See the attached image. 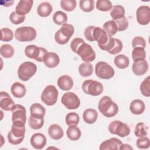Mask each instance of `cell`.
<instances>
[{
    "label": "cell",
    "mask_w": 150,
    "mask_h": 150,
    "mask_svg": "<svg viewBox=\"0 0 150 150\" xmlns=\"http://www.w3.org/2000/svg\"><path fill=\"white\" fill-rule=\"evenodd\" d=\"M99 111L105 117L111 118L116 115L118 112V107L111 97L107 96L103 97L98 104Z\"/></svg>",
    "instance_id": "6da1fadb"
},
{
    "label": "cell",
    "mask_w": 150,
    "mask_h": 150,
    "mask_svg": "<svg viewBox=\"0 0 150 150\" xmlns=\"http://www.w3.org/2000/svg\"><path fill=\"white\" fill-rule=\"evenodd\" d=\"M74 33V26L69 23H64L62 25L54 34L55 41L60 45H64L67 43L70 38Z\"/></svg>",
    "instance_id": "7a4b0ae2"
},
{
    "label": "cell",
    "mask_w": 150,
    "mask_h": 150,
    "mask_svg": "<svg viewBox=\"0 0 150 150\" xmlns=\"http://www.w3.org/2000/svg\"><path fill=\"white\" fill-rule=\"evenodd\" d=\"M25 125L13 124L7 135L8 142L12 145L20 144L25 138Z\"/></svg>",
    "instance_id": "3957f363"
},
{
    "label": "cell",
    "mask_w": 150,
    "mask_h": 150,
    "mask_svg": "<svg viewBox=\"0 0 150 150\" xmlns=\"http://www.w3.org/2000/svg\"><path fill=\"white\" fill-rule=\"evenodd\" d=\"M36 71L37 66L35 63L31 62H25L19 66L18 75L21 80L26 81L35 74Z\"/></svg>",
    "instance_id": "277c9868"
},
{
    "label": "cell",
    "mask_w": 150,
    "mask_h": 150,
    "mask_svg": "<svg viewBox=\"0 0 150 150\" xmlns=\"http://www.w3.org/2000/svg\"><path fill=\"white\" fill-rule=\"evenodd\" d=\"M36 29L31 26H22L16 29L15 38L19 42H30L36 37Z\"/></svg>",
    "instance_id": "5b68a950"
},
{
    "label": "cell",
    "mask_w": 150,
    "mask_h": 150,
    "mask_svg": "<svg viewBox=\"0 0 150 150\" xmlns=\"http://www.w3.org/2000/svg\"><path fill=\"white\" fill-rule=\"evenodd\" d=\"M82 90L84 93L88 95L97 96L103 93L104 88L101 83L89 79L85 80L83 83Z\"/></svg>",
    "instance_id": "8992f818"
},
{
    "label": "cell",
    "mask_w": 150,
    "mask_h": 150,
    "mask_svg": "<svg viewBox=\"0 0 150 150\" xmlns=\"http://www.w3.org/2000/svg\"><path fill=\"white\" fill-rule=\"evenodd\" d=\"M58 94V90L54 86L48 85L42 91L40 98L45 104L48 106H52L57 102Z\"/></svg>",
    "instance_id": "52a82bcc"
},
{
    "label": "cell",
    "mask_w": 150,
    "mask_h": 150,
    "mask_svg": "<svg viewBox=\"0 0 150 150\" xmlns=\"http://www.w3.org/2000/svg\"><path fill=\"white\" fill-rule=\"evenodd\" d=\"M81 59L83 61L86 63H90L94 61L96 59V53L91 46L84 42H82L77 48L76 52Z\"/></svg>",
    "instance_id": "ba28073f"
},
{
    "label": "cell",
    "mask_w": 150,
    "mask_h": 150,
    "mask_svg": "<svg viewBox=\"0 0 150 150\" xmlns=\"http://www.w3.org/2000/svg\"><path fill=\"white\" fill-rule=\"evenodd\" d=\"M109 132L114 135H117L120 137H125L130 134L129 126L119 120H114L111 122L108 125Z\"/></svg>",
    "instance_id": "9c48e42d"
},
{
    "label": "cell",
    "mask_w": 150,
    "mask_h": 150,
    "mask_svg": "<svg viewBox=\"0 0 150 150\" xmlns=\"http://www.w3.org/2000/svg\"><path fill=\"white\" fill-rule=\"evenodd\" d=\"M95 73L98 77L105 80L112 78L115 74L114 69L108 63L103 61L96 63Z\"/></svg>",
    "instance_id": "30bf717a"
},
{
    "label": "cell",
    "mask_w": 150,
    "mask_h": 150,
    "mask_svg": "<svg viewBox=\"0 0 150 150\" xmlns=\"http://www.w3.org/2000/svg\"><path fill=\"white\" fill-rule=\"evenodd\" d=\"M47 52L46 49L35 45H28L25 49V54L28 57L35 59L39 62L43 61V58Z\"/></svg>",
    "instance_id": "8fae6325"
},
{
    "label": "cell",
    "mask_w": 150,
    "mask_h": 150,
    "mask_svg": "<svg viewBox=\"0 0 150 150\" xmlns=\"http://www.w3.org/2000/svg\"><path fill=\"white\" fill-rule=\"evenodd\" d=\"M26 110L23 105L15 104L12 110V121L14 124L25 125L26 121Z\"/></svg>",
    "instance_id": "7c38bea8"
},
{
    "label": "cell",
    "mask_w": 150,
    "mask_h": 150,
    "mask_svg": "<svg viewBox=\"0 0 150 150\" xmlns=\"http://www.w3.org/2000/svg\"><path fill=\"white\" fill-rule=\"evenodd\" d=\"M61 102L69 110L77 109L80 105V98L73 92L64 93L62 97Z\"/></svg>",
    "instance_id": "4fadbf2b"
},
{
    "label": "cell",
    "mask_w": 150,
    "mask_h": 150,
    "mask_svg": "<svg viewBox=\"0 0 150 150\" xmlns=\"http://www.w3.org/2000/svg\"><path fill=\"white\" fill-rule=\"evenodd\" d=\"M137 21L142 25H146L150 22V8L146 5L140 6L136 11Z\"/></svg>",
    "instance_id": "5bb4252c"
},
{
    "label": "cell",
    "mask_w": 150,
    "mask_h": 150,
    "mask_svg": "<svg viewBox=\"0 0 150 150\" xmlns=\"http://www.w3.org/2000/svg\"><path fill=\"white\" fill-rule=\"evenodd\" d=\"M15 103L10 96L5 91L0 92V107L2 110L6 111H12Z\"/></svg>",
    "instance_id": "9a60e30c"
},
{
    "label": "cell",
    "mask_w": 150,
    "mask_h": 150,
    "mask_svg": "<svg viewBox=\"0 0 150 150\" xmlns=\"http://www.w3.org/2000/svg\"><path fill=\"white\" fill-rule=\"evenodd\" d=\"M122 144L119 139L111 138L103 141L100 144L99 149L100 150H118Z\"/></svg>",
    "instance_id": "2e32d148"
},
{
    "label": "cell",
    "mask_w": 150,
    "mask_h": 150,
    "mask_svg": "<svg viewBox=\"0 0 150 150\" xmlns=\"http://www.w3.org/2000/svg\"><path fill=\"white\" fill-rule=\"evenodd\" d=\"M30 144L36 149H42L46 144V138L42 133H35L30 138Z\"/></svg>",
    "instance_id": "e0dca14e"
},
{
    "label": "cell",
    "mask_w": 150,
    "mask_h": 150,
    "mask_svg": "<svg viewBox=\"0 0 150 150\" xmlns=\"http://www.w3.org/2000/svg\"><path fill=\"white\" fill-rule=\"evenodd\" d=\"M33 1L32 0H21L16 6V12L22 16L28 14L31 10Z\"/></svg>",
    "instance_id": "ac0fdd59"
},
{
    "label": "cell",
    "mask_w": 150,
    "mask_h": 150,
    "mask_svg": "<svg viewBox=\"0 0 150 150\" xmlns=\"http://www.w3.org/2000/svg\"><path fill=\"white\" fill-rule=\"evenodd\" d=\"M148 70V64L144 60L134 62L132 66V70L136 76H142L145 74Z\"/></svg>",
    "instance_id": "d6986e66"
},
{
    "label": "cell",
    "mask_w": 150,
    "mask_h": 150,
    "mask_svg": "<svg viewBox=\"0 0 150 150\" xmlns=\"http://www.w3.org/2000/svg\"><path fill=\"white\" fill-rule=\"evenodd\" d=\"M43 63L49 68H54L60 63L59 56L54 52H47L44 58Z\"/></svg>",
    "instance_id": "ffe728a7"
},
{
    "label": "cell",
    "mask_w": 150,
    "mask_h": 150,
    "mask_svg": "<svg viewBox=\"0 0 150 150\" xmlns=\"http://www.w3.org/2000/svg\"><path fill=\"white\" fill-rule=\"evenodd\" d=\"M57 83L59 88L64 91H68L73 86V80L72 78L68 75L60 76L58 79Z\"/></svg>",
    "instance_id": "44dd1931"
},
{
    "label": "cell",
    "mask_w": 150,
    "mask_h": 150,
    "mask_svg": "<svg viewBox=\"0 0 150 150\" xmlns=\"http://www.w3.org/2000/svg\"><path fill=\"white\" fill-rule=\"evenodd\" d=\"M30 115L38 119H43L46 113V110L43 106L39 103H34L30 107Z\"/></svg>",
    "instance_id": "7402d4cb"
},
{
    "label": "cell",
    "mask_w": 150,
    "mask_h": 150,
    "mask_svg": "<svg viewBox=\"0 0 150 150\" xmlns=\"http://www.w3.org/2000/svg\"><path fill=\"white\" fill-rule=\"evenodd\" d=\"M145 105L143 101L139 99H135L131 101L129 105V110L135 115H140L142 114L145 110Z\"/></svg>",
    "instance_id": "603a6c76"
},
{
    "label": "cell",
    "mask_w": 150,
    "mask_h": 150,
    "mask_svg": "<svg viewBox=\"0 0 150 150\" xmlns=\"http://www.w3.org/2000/svg\"><path fill=\"white\" fill-rule=\"evenodd\" d=\"M11 91L15 97L21 98L23 97L26 94V89L23 84L19 82H15L12 84L11 87Z\"/></svg>",
    "instance_id": "cb8c5ba5"
},
{
    "label": "cell",
    "mask_w": 150,
    "mask_h": 150,
    "mask_svg": "<svg viewBox=\"0 0 150 150\" xmlns=\"http://www.w3.org/2000/svg\"><path fill=\"white\" fill-rule=\"evenodd\" d=\"M48 134L52 139L58 140L63 137L64 132L60 125L56 124H53L49 127L48 129Z\"/></svg>",
    "instance_id": "d4e9b609"
},
{
    "label": "cell",
    "mask_w": 150,
    "mask_h": 150,
    "mask_svg": "<svg viewBox=\"0 0 150 150\" xmlns=\"http://www.w3.org/2000/svg\"><path fill=\"white\" fill-rule=\"evenodd\" d=\"M98 117V113L97 111L93 108L86 109L83 114V118L84 122L88 124L94 123Z\"/></svg>",
    "instance_id": "484cf974"
},
{
    "label": "cell",
    "mask_w": 150,
    "mask_h": 150,
    "mask_svg": "<svg viewBox=\"0 0 150 150\" xmlns=\"http://www.w3.org/2000/svg\"><path fill=\"white\" fill-rule=\"evenodd\" d=\"M53 11L52 5L47 2H43L39 5L37 8V13L41 17L49 16Z\"/></svg>",
    "instance_id": "4316f807"
},
{
    "label": "cell",
    "mask_w": 150,
    "mask_h": 150,
    "mask_svg": "<svg viewBox=\"0 0 150 150\" xmlns=\"http://www.w3.org/2000/svg\"><path fill=\"white\" fill-rule=\"evenodd\" d=\"M125 9L121 5H116L112 6L110 10V16L113 21L121 19L125 16Z\"/></svg>",
    "instance_id": "83f0119b"
},
{
    "label": "cell",
    "mask_w": 150,
    "mask_h": 150,
    "mask_svg": "<svg viewBox=\"0 0 150 150\" xmlns=\"http://www.w3.org/2000/svg\"><path fill=\"white\" fill-rule=\"evenodd\" d=\"M66 135L71 141H77L80 139L81 132L77 125H70L68 127L66 131Z\"/></svg>",
    "instance_id": "f1b7e54d"
},
{
    "label": "cell",
    "mask_w": 150,
    "mask_h": 150,
    "mask_svg": "<svg viewBox=\"0 0 150 150\" xmlns=\"http://www.w3.org/2000/svg\"><path fill=\"white\" fill-rule=\"evenodd\" d=\"M114 62L118 68L124 69L128 67L129 64V60L127 56L121 54L115 57Z\"/></svg>",
    "instance_id": "f546056e"
},
{
    "label": "cell",
    "mask_w": 150,
    "mask_h": 150,
    "mask_svg": "<svg viewBox=\"0 0 150 150\" xmlns=\"http://www.w3.org/2000/svg\"><path fill=\"white\" fill-rule=\"evenodd\" d=\"M107 35L112 36L118 32L117 26L113 20H110L105 22L102 28Z\"/></svg>",
    "instance_id": "4dcf8cb0"
},
{
    "label": "cell",
    "mask_w": 150,
    "mask_h": 150,
    "mask_svg": "<svg viewBox=\"0 0 150 150\" xmlns=\"http://www.w3.org/2000/svg\"><path fill=\"white\" fill-rule=\"evenodd\" d=\"M79 72L83 77H88L93 73V65L90 63H83L79 66Z\"/></svg>",
    "instance_id": "1f68e13d"
},
{
    "label": "cell",
    "mask_w": 150,
    "mask_h": 150,
    "mask_svg": "<svg viewBox=\"0 0 150 150\" xmlns=\"http://www.w3.org/2000/svg\"><path fill=\"white\" fill-rule=\"evenodd\" d=\"M53 20L56 25H62L66 23L67 21V16L64 12L60 11H57L53 14Z\"/></svg>",
    "instance_id": "d6a6232c"
},
{
    "label": "cell",
    "mask_w": 150,
    "mask_h": 150,
    "mask_svg": "<svg viewBox=\"0 0 150 150\" xmlns=\"http://www.w3.org/2000/svg\"><path fill=\"white\" fill-rule=\"evenodd\" d=\"M0 53L1 56L4 58H11L14 54V49L10 45L5 44L1 46L0 48Z\"/></svg>",
    "instance_id": "836d02e7"
},
{
    "label": "cell",
    "mask_w": 150,
    "mask_h": 150,
    "mask_svg": "<svg viewBox=\"0 0 150 150\" xmlns=\"http://www.w3.org/2000/svg\"><path fill=\"white\" fill-rule=\"evenodd\" d=\"M132 57L134 62L144 60L146 58V52L144 48L135 47L132 52Z\"/></svg>",
    "instance_id": "e575fe53"
},
{
    "label": "cell",
    "mask_w": 150,
    "mask_h": 150,
    "mask_svg": "<svg viewBox=\"0 0 150 150\" xmlns=\"http://www.w3.org/2000/svg\"><path fill=\"white\" fill-rule=\"evenodd\" d=\"M80 9L85 12H90L94 9V1L80 0L79 2Z\"/></svg>",
    "instance_id": "d590c367"
},
{
    "label": "cell",
    "mask_w": 150,
    "mask_h": 150,
    "mask_svg": "<svg viewBox=\"0 0 150 150\" xmlns=\"http://www.w3.org/2000/svg\"><path fill=\"white\" fill-rule=\"evenodd\" d=\"M65 121L66 124L69 126L77 125L79 122L80 117L79 114L76 112H71L66 115Z\"/></svg>",
    "instance_id": "8d00e7d4"
},
{
    "label": "cell",
    "mask_w": 150,
    "mask_h": 150,
    "mask_svg": "<svg viewBox=\"0 0 150 150\" xmlns=\"http://www.w3.org/2000/svg\"><path fill=\"white\" fill-rule=\"evenodd\" d=\"M148 127L145 125V124L144 122H139L135 127L134 134L136 137H138L146 136L148 134Z\"/></svg>",
    "instance_id": "74e56055"
},
{
    "label": "cell",
    "mask_w": 150,
    "mask_h": 150,
    "mask_svg": "<svg viewBox=\"0 0 150 150\" xmlns=\"http://www.w3.org/2000/svg\"><path fill=\"white\" fill-rule=\"evenodd\" d=\"M140 91L141 94L145 97L150 96V77L145 78L140 85Z\"/></svg>",
    "instance_id": "f35d334b"
},
{
    "label": "cell",
    "mask_w": 150,
    "mask_h": 150,
    "mask_svg": "<svg viewBox=\"0 0 150 150\" xmlns=\"http://www.w3.org/2000/svg\"><path fill=\"white\" fill-rule=\"evenodd\" d=\"M112 7V3L108 0H98L96 2V8L100 11H108L111 10Z\"/></svg>",
    "instance_id": "ab89813d"
},
{
    "label": "cell",
    "mask_w": 150,
    "mask_h": 150,
    "mask_svg": "<svg viewBox=\"0 0 150 150\" xmlns=\"http://www.w3.org/2000/svg\"><path fill=\"white\" fill-rule=\"evenodd\" d=\"M28 124L33 129H39L43 126L44 119L36 118L30 115L28 118Z\"/></svg>",
    "instance_id": "60d3db41"
},
{
    "label": "cell",
    "mask_w": 150,
    "mask_h": 150,
    "mask_svg": "<svg viewBox=\"0 0 150 150\" xmlns=\"http://www.w3.org/2000/svg\"><path fill=\"white\" fill-rule=\"evenodd\" d=\"M60 6L63 9L67 12L73 11L76 6V0H62Z\"/></svg>",
    "instance_id": "b9f144b4"
},
{
    "label": "cell",
    "mask_w": 150,
    "mask_h": 150,
    "mask_svg": "<svg viewBox=\"0 0 150 150\" xmlns=\"http://www.w3.org/2000/svg\"><path fill=\"white\" fill-rule=\"evenodd\" d=\"M1 40L3 42H9L13 38V33L12 30L8 28H2L1 29Z\"/></svg>",
    "instance_id": "7bdbcfd3"
},
{
    "label": "cell",
    "mask_w": 150,
    "mask_h": 150,
    "mask_svg": "<svg viewBox=\"0 0 150 150\" xmlns=\"http://www.w3.org/2000/svg\"><path fill=\"white\" fill-rule=\"evenodd\" d=\"M136 145L139 149H148L150 146L149 139L146 136L139 137L136 141Z\"/></svg>",
    "instance_id": "ee69618b"
},
{
    "label": "cell",
    "mask_w": 150,
    "mask_h": 150,
    "mask_svg": "<svg viewBox=\"0 0 150 150\" xmlns=\"http://www.w3.org/2000/svg\"><path fill=\"white\" fill-rule=\"evenodd\" d=\"M10 21L14 25H19L23 22L25 19V16L18 14L16 11L12 12L9 15Z\"/></svg>",
    "instance_id": "f6af8a7d"
},
{
    "label": "cell",
    "mask_w": 150,
    "mask_h": 150,
    "mask_svg": "<svg viewBox=\"0 0 150 150\" xmlns=\"http://www.w3.org/2000/svg\"><path fill=\"white\" fill-rule=\"evenodd\" d=\"M115 22L117 28H118V31H124L126 30L128 27V21L127 19L125 16L114 21Z\"/></svg>",
    "instance_id": "bcb514c9"
},
{
    "label": "cell",
    "mask_w": 150,
    "mask_h": 150,
    "mask_svg": "<svg viewBox=\"0 0 150 150\" xmlns=\"http://www.w3.org/2000/svg\"><path fill=\"white\" fill-rule=\"evenodd\" d=\"M132 46L134 48L142 47L144 49L146 46V41L141 36H136L132 39Z\"/></svg>",
    "instance_id": "7dc6e473"
},
{
    "label": "cell",
    "mask_w": 150,
    "mask_h": 150,
    "mask_svg": "<svg viewBox=\"0 0 150 150\" xmlns=\"http://www.w3.org/2000/svg\"><path fill=\"white\" fill-rule=\"evenodd\" d=\"M122 49V43L121 41L117 38H115V45L112 48V49L108 53L110 54L115 55L119 53Z\"/></svg>",
    "instance_id": "c3c4849f"
},
{
    "label": "cell",
    "mask_w": 150,
    "mask_h": 150,
    "mask_svg": "<svg viewBox=\"0 0 150 150\" xmlns=\"http://www.w3.org/2000/svg\"><path fill=\"white\" fill-rule=\"evenodd\" d=\"M95 26H87L85 30H84V37L86 38V39L90 41V42H94V39H93V30Z\"/></svg>",
    "instance_id": "681fc988"
},
{
    "label": "cell",
    "mask_w": 150,
    "mask_h": 150,
    "mask_svg": "<svg viewBox=\"0 0 150 150\" xmlns=\"http://www.w3.org/2000/svg\"><path fill=\"white\" fill-rule=\"evenodd\" d=\"M84 40L83 39L79 38H74L70 43V48L71 49V50L75 53L77 48L79 46V45L83 42Z\"/></svg>",
    "instance_id": "f907efd6"
},
{
    "label": "cell",
    "mask_w": 150,
    "mask_h": 150,
    "mask_svg": "<svg viewBox=\"0 0 150 150\" xmlns=\"http://www.w3.org/2000/svg\"><path fill=\"white\" fill-rule=\"evenodd\" d=\"M120 150H122V149H125V150H128V149H133V148L130 146L129 144H122L121 145L120 147Z\"/></svg>",
    "instance_id": "816d5d0a"
},
{
    "label": "cell",
    "mask_w": 150,
    "mask_h": 150,
    "mask_svg": "<svg viewBox=\"0 0 150 150\" xmlns=\"http://www.w3.org/2000/svg\"><path fill=\"white\" fill-rule=\"evenodd\" d=\"M13 2H14L13 1H2L1 2V5L2 6H11Z\"/></svg>",
    "instance_id": "f5cc1de1"
}]
</instances>
